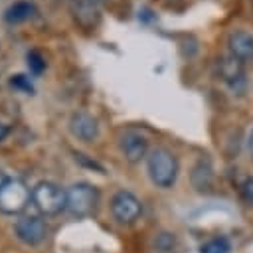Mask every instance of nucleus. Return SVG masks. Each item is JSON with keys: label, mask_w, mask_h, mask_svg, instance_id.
<instances>
[{"label": "nucleus", "mask_w": 253, "mask_h": 253, "mask_svg": "<svg viewBox=\"0 0 253 253\" xmlns=\"http://www.w3.org/2000/svg\"><path fill=\"white\" fill-rule=\"evenodd\" d=\"M146 170H148V178L156 188L168 190L176 184L178 174H180V162L176 158L174 152H170L168 148H152L146 156Z\"/></svg>", "instance_id": "nucleus-1"}, {"label": "nucleus", "mask_w": 253, "mask_h": 253, "mask_svg": "<svg viewBox=\"0 0 253 253\" xmlns=\"http://www.w3.org/2000/svg\"><path fill=\"white\" fill-rule=\"evenodd\" d=\"M32 204L42 215H57L67 208V192L55 182L43 180L32 188Z\"/></svg>", "instance_id": "nucleus-2"}, {"label": "nucleus", "mask_w": 253, "mask_h": 253, "mask_svg": "<svg viewBox=\"0 0 253 253\" xmlns=\"http://www.w3.org/2000/svg\"><path fill=\"white\" fill-rule=\"evenodd\" d=\"M99 204V190L89 182H77L67 190V211L81 219L95 213Z\"/></svg>", "instance_id": "nucleus-3"}, {"label": "nucleus", "mask_w": 253, "mask_h": 253, "mask_svg": "<svg viewBox=\"0 0 253 253\" xmlns=\"http://www.w3.org/2000/svg\"><path fill=\"white\" fill-rule=\"evenodd\" d=\"M32 202V190L20 178H8L0 188V211L6 215L22 213Z\"/></svg>", "instance_id": "nucleus-4"}, {"label": "nucleus", "mask_w": 253, "mask_h": 253, "mask_svg": "<svg viewBox=\"0 0 253 253\" xmlns=\"http://www.w3.org/2000/svg\"><path fill=\"white\" fill-rule=\"evenodd\" d=\"M111 213L119 223L130 225L142 215V202L132 192L119 190L111 198Z\"/></svg>", "instance_id": "nucleus-5"}, {"label": "nucleus", "mask_w": 253, "mask_h": 253, "mask_svg": "<svg viewBox=\"0 0 253 253\" xmlns=\"http://www.w3.org/2000/svg\"><path fill=\"white\" fill-rule=\"evenodd\" d=\"M14 233L24 245L36 247L47 237V225L40 215H22L14 223Z\"/></svg>", "instance_id": "nucleus-6"}, {"label": "nucleus", "mask_w": 253, "mask_h": 253, "mask_svg": "<svg viewBox=\"0 0 253 253\" xmlns=\"http://www.w3.org/2000/svg\"><path fill=\"white\" fill-rule=\"evenodd\" d=\"M119 150L125 160L136 164L148 156V138L138 130H125L119 136Z\"/></svg>", "instance_id": "nucleus-7"}, {"label": "nucleus", "mask_w": 253, "mask_h": 253, "mask_svg": "<svg viewBox=\"0 0 253 253\" xmlns=\"http://www.w3.org/2000/svg\"><path fill=\"white\" fill-rule=\"evenodd\" d=\"M69 132L81 142H93L99 136V121L87 111H75L69 117Z\"/></svg>", "instance_id": "nucleus-8"}, {"label": "nucleus", "mask_w": 253, "mask_h": 253, "mask_svg": "<svg viewBox=\"0 0 253 253\" xmlns=\"http://www.w3.org/2000/svg\"><path fill=\"white\" fill-rule=\"evenodd\" d=\"M227 51L239 63H253V34L247 30H233L227 36Z\"/></svg>", "instance_id": "nucleus-9"}, {"label": "nucleus", "mask_w": 253, "mask_h": 253, "mask_svg": "<svg viewBox=\"0 0 253 253\" xmlns=\"http://www.w3.org/2000/svg\"><path fill=\"white\" fill-rule=\"evenodd\" d=\"M219 73L225 79V83H227V87L231 89L233 95H243L245 93L247 81H245V73H243V63H239L231 55L223 57L221 63H219Z\"/></svg>", "instance_id": "nucleus-10"}, {"label": "nucleus", "mask_w": 253, "mask_h": 253, "mask_svg": "<svg viewBox=\"0 0 253 253\" xmlns=\"http://www.w3.org/2000/svg\"><path fill=\"white\" fill-rule=\"evenodd\" d=\"M190 180H192V186L198 192H204V190L211 188V184H213V168H211V162H210L208 156L198 158V162L192 168Z\"/></svg>", "instance_id": "nucleus-11"}, {"label": "nucleus", "mask_w": 253, "mask_h": 253, "mask_svg": "<svg viewBox=\"0 0 253 253\" xmlns=\"http://www.w3.org/2000/svg\"><path fill=\"white\" fill-rule=\"evenodd\" d=\"M36 14V6L30 0H16L14 4H10L4 10V20L8 24H22L26 20H30Z\"/></svg>", "instance_id": "nucleus-12"}, {"label": "nucleus", "mask_w": 253, "mask_h": 253, "mask_svg": "<svg viewBox=\"0 0 253 253\" xmlns=\"http://www.w3.org/2000/svg\"><path fill=\"white\" fill-rule=\"evenodd\" d=\"M73 18H75V22L81 26V28H93V26H97V22H99V10H97V6L93 4V2H89V0H79L75 6H73Z\"/></svg>", "instance_id": "nucleus-13"}, {"label": "nucleus", "mask_w": 253, "mask_h": 253, "mask_svg": "<svg viewBox=\"0 0 253 253\" xmlns=\"http://www.w3.org/2000/svg\"><path fill=\"white\" fill-rule=\"evenodd\" d=\"M229 251H231V241L223 235L211 237L200 245V253H229Z\"/></svg>", "instance_id": "nucleus-14"}, {"label": "nucleus", "mask_w": 253, "mask_h": 253, "mask_svg": "<svg viewBox=\"0 0 253 253\" xmlns=\"http://www.w3.org/2000/svg\"><path fill=\"white\" fill-rule=\"evenodd\" d=\"M26 65H28V69H30L32 75H42L45 71V67H47L43 55L40 51H36V49H30L26 53Z\"/></svg>", "instance_id": "nucleus-15"}, {"label": "nucleus", "mask_w": 253, "mask_h": 253, "mask_svg": "<svg viewBox=\"0 0 253 253\" xmlns=\"http://www.w3.org/2000/svg\"><path fill=\"white\" fill-rule=\"evenodd\" d=\"M10 87H14L16 91H22V93H26V95H34V85H32L30 77L24 75V73L12 75V77H10Z\"/></svg>", "instance_id": "nucleus-16"}, {"label": "nucleus", "mask_w": 253, "mask_h": 253, "mask_svg": "<svg viewBox=\"0 0 253 253\" xmlns=\"http://www.w3.org/2000/svg\"><path fill=\"white\" fill-rule=\"evenodd\" d=\"M174 243H176L174 233H160V235L154 239V247H156L158 251H172V249H174Z\"/></svg>", "instance_id": "nucleus-17"}, {"label": "nucleus", "mask_w": 253, "mask_h": 253, "mask_svg": "<svg viewBox=\"0 0 253 253\" xmlns=\"http://www.w3.org/2000/svg\"><path fill=\"white\" fill-rule=\"evenodd\" d=\"M239 192H241V198H243L249 206H253V176H247V178L239 184Z\"/></svg>", "instance_id": "nucleus-18"}, {"label": "nucleus", "mask_w": 253, "mask_h": 253, "mask_svg": "<svg viewBox=\"0 0 253 253\" xmlns=\"http://www.w3.org/2000/svg\"><path fill=\"white\" fill-rule=\"evenodd\" d=\"M154 18H156V16L152 14L150 8H140V10H138V20H140V22H152Z\"/></svg>", "instance_id": "nucleus-19"}, {"label": "nucleus", "mask_w": 253, "mask_h": 253, "mask_svg": "<svg viewBox=\"0 0 253 253\" xmlns=\"http://www.w3.org/2000/svg\"><path fill=\"white\" fill-rule=\"evenodd\" d=\"M245 150H247L249 158L253 160V128L247 132V138H245Z\"/></svg>", "instance_id": "nucleus-20"}, {"label": "nucleus", "mask_w": 253, "mask_h": 253, "mask_svg": "<svg viewBox=\"0 0 253 253\" xmlns=\"http://www.w3.org/2000/svg\"><path fill=\"white\" fill-rule=\"evenodd\" d=\"M8 134H10V126H8V125H4V123H0V142H2Z\"/></svg>", "instance_id": "nucleus-21"}, {"label": "nucleus", "mask_w": 253, "mask_h": 253, "mask_svg": "<svg viewBox=\"0 0 253 253\" xmlns=\"http://www.w3.org/2000/svg\"><path fill=\"white\" fill-rule=\"evenodd\" d=\"M6 180H8V178H6V174H4V170L0 168V188L4 186V182H6Z\"/></svg>", "instance_id": "nucleus-22"}, {"label": "nucleus", "mask_w": 253, "mask_h": 253, "mask_svg": "<svg viewBox=\"0 0 253 253\" xmlns=\"http://www.w3.org/2000/svg\"><path fill=\"white\" fill-rule=\"evenodd\" d=\"M89 2H93V4H97V2H107V0H89Z\"/></svg>", "instance_id": "nucleus-23"}]
</instances>
